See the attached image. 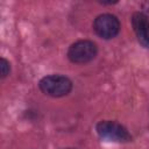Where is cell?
I'll return each instance as SVG.
<instances>
[{"label": "cell", "mask_w": 149, "mask_h": 149, "mask_svg": "<svg viewBox=\"0 0 149 149\" xmlns=\"http://www.w3.org/2000/svg\"><path fill=\"white\" fill-rule=\"evenodd\" d=\"M40 90L50 97L59 98L68 95L72 90V81L62 74H50L43 77L38 83Z\"/></svg>", "instance_id": "cell-1"}, {"label": "cell", "mask_w": 149, "mask_h": 149, "mask_svg": "<svg viewBox=\"0 0 149 149\" xmlns=\"http://www.w3.org/2000/svg\"><path fill=\"white\" fill-rule=\"evenodd\" d=\"M97 134L106 141L116 142V143H127L132 141V135L119 122L104 120L97 123L95 126Z\"/></svg>", "instance_id": "cell-2"}, {"label": "cell", "mask_w": 149, "mask_h": 149, "mask_svg": "<svg viewBox=\"0 0 149 149\" xmlns=\"http://www.w3.org/2000/svg\"><path fill=\"white\" fill-rule=\"evenodd\" d=\"M98 54L97 44L88 40H80L72 43L68 50V58L76 64H85L94 59Z\"/></svg>", "instance_id": "cell-3"}, {"label": "cell", "mask_w": 149, "mask_h": 149, "mask_svg": "<svg viewBox=\"0 0 149 149\" xmlns=\"http://www.w3.org/2000/svg\"><path fill=\"white\" fill-rule=\"evenodd\" d=\"M93 29L97 35L105 40L115 37L120 31V22L113 14H100L93 21Z\"/></svg>", "instance_id": "cell-4"}, {"label": "cell", "mask_w": 149, "mask_h": 149, "mask_svg": "<svg viewBox=\"0 0 149 149\" xmlns=\"http://www.w3.org/2000/svg\"><path fill=\"white\" fill-rule=\"evenodd\" d=\"M132 26L139 43L149 49V19L146 14L141 12H136L132 16Z\"/></svg>", "instance_id": "cell-5"}, {"label": "cell", "mask_w": 149, "mask_h": 149, "mask_svg": "<svg viewBox=\"0 0 149 149\" xmlns=\"http://www.w3.org/2000/svg\"><path fill=\"white\" fill-rule=\"evenodd\" d=\"M0 65H1V77L5 78L9 74V71H10V64L9 62L6 59V58H1V62H0Z\"/></svg>", "instance_id": "cell-6"}, {"label": "cell", "mask_w": 149, "mask_h": 149, "mask_svg": "<svg viewBox=\"0 0 149 149\" xmlns=\"http://www.w3.org/2000/svg\"><path fill=\"white\" fill-rule=\"evenodd\" d=\"M65 149H73V148H65Z\"/></svg>", "instance_id": "cell-7"}]
</instances>
